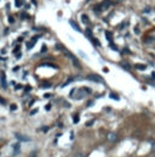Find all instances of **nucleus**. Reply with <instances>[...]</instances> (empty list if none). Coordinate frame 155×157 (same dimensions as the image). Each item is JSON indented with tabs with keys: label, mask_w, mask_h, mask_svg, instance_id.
Segmentation results:
<instances>
[{
	"label": "nucleus",
	"mask_w": 155,
	"mask_h": 157,
	"mask_svg": "<svg viewBox=\"0 0 155 157\" xmlns=\"http://www.w3.org/2000/svg\"><path fill=\"white\" fill-rule=\"evenodd\" d=\"M88 80H91V82H95V83H101V84H104V79L103 78H101L98 74H87V77H86Z\"/></svg>",
	"instance_id": "obj_1"
},
{
	"label": "nucleus",
	"mask_w": 155,
	"mask_h": 157,
	"mask_svg": "<svg viewBox=\"0 0 155 157\" xmlns=\"http://www.w3.org/2000/svg\"><path fill=\"white\" fill-rule=\"evenodd\" d=\"M63 52H64V55H66V56H67V57H69V58H70V60H71V62L74 63V66H75L76 68H80V67H81V65L79 63V61H78V58H76V57L74 56V55H73L71 52H69L68 50H64Z\"/></svg>",
	"instance_id": "obj_2"
},
{
	"label": "nucleus",
	"mask_w": 155,
	"mask_h": 157,
	"mask_svg": "<svg viewBox=\"0 0 155 157\" xmlns=\"http://www.w3.org/2000/svg\"><path fill=\"white\" fill-rule=\"evenodd\" d=\"M107 140H108L109 143H115V141L118 140V134L114 133V131L108 133V134H107Z\"/></svg>",
	"instance_id": "obj_3"
},
{
	"label": "nucleus",
	"mask_w": 155,
	"mask_h": 157,
	"mask_svg": "<svg viewBox=\"0 0 155 157\" xmlns=\"http://www.w3.org/2000/svg\"><path fill=\"white\" fill-rule=\"evenodd\" d=\"M15 136H16L19 141H29V140H30V138H29V136L22 135V134H19V133H15Z\"/></svg>",
	"instance_id": "obj_4"
},
{
	"label": "nucleus",
	"mask_w": 155,
	"mask_h": 157,
	"mask_svg": "<svg viewBox=\"0 0 155 157\" xmlns=\"http://www.w3.org/2000/svg\"><path fill=\"white\" fill-rule=\"evenodd\" d=\"M110 5H112V1H110V0H105V1H103L99 6H101V9H102V11H103V10H107Z\"/></svg>",
	"instance_id": "obj_5"
},
{
	"label": "nucleus",
	"mask_w": 155,
	"mask_h": 157,
	"mask_svg": "<svg viewBox=\"0 0 155 157\" xmlns=\"http://www.w3.org/2000/svg\"><path fill=\"white\" fill-rule=\"evenodd\" d=\"M69 25H70V27H71V28H74L75 30H76V32H81V29H80V27H79V26H78V25L75 23V21H73V20H70V21H69Z\"/></svg>",
	"instance_id": "obj_6"
},
{
	"label": "nucleus",
	"mask_w": 155,
	"mask_h": 157,
	"mask_svg": "<svg viewBox=\"0 0 155 157\" xmlns=\"http://www.w3.org/2000/svg\"><path fill=\"white\" fill-rule=\"evenodd\" d=\"M19 144H15L14 146H12V149H14V155H17L18 152H19Z\"/></svg>",
	"instance_id": "obj_7"
},
{
	"label": "nucleus",
	"mask_w": 155,
	"mask_h": 157,
	"mask_svg": "<svg viewBox=\"0 0 155 157\" xmlns=\"http://www.w3.org/2000/svg\"><path fill=\"white\" fill-rule=\"evenodd\" d=\"M81 21L84 22L85 25H87V23H88V17H87L86 15H81Z\"/></svg>",
	"instance_id": "obj_8"
},
{
	"label": "nucleus",
	"mask_w": 155,
	"mask_h": 157,
	"mask_svg": "<svg viewBox=\"0 0 155 157\" xmlns=\"http://www.w3.org/2000/svg\"><path fill=\"white\" fill-rule=\"evenodd\" d=\"M105 37H107V39L109 42H113V35L110 34V32H105Z\"/></svg>",
	"instance_id": "obj_9"
},
{
	"label": "nucleus",
	"mask_w": 155,
	"mask_h": 157,
	"mask_svg": "<svg viewBox=\"0 0 155 157\" xmlns=\"http://www.w3.org/2000/svg\"><path fill=\"white\" fill-rule=\"evenodd\" d=\"M109 96H110V99H114V100H119V99H120V98H119V95H118V94H115V93H110V95H109Z\"/></svg>",
	"instance_id": "obj_10"
},
{
	"label": "nucleus",
	"mask_w": 155,
	"mask_h": 157,
	"mask_svg": "<svg viewBox=\"0 0 155 157\" xmlns=\"http://www.w3.org/2000/svg\"><path fill=\"white\" fill-rule=\"evenodd\" d=\"M1 85H2V86H6V78L4 77V74L1 76Z\"/></svg>",
	"instance_id": "obj_11"
},
{
	"label": "nucleus",
	"mask_w": 155,
	"mask_h": 157,
	"mask_svg": "<svg viewBox=\"0 0 155 157\" xmlns=\"http://www.w3.org/2000/svg\"><path fill=\"white\" fill-rule=\"evenodd\" d=\"M136 68H137V70H145L147 66H145V65H136Z\"/></svg>",
	"instance_id": "obj_12"
},
{
	"label": "nucleus",
	"mask_w": 155,
	"mask_h": 157,
	"mask_svg": "<svg viewBox=\"0 0 155 157\" xmlns=\"http://www.w3.org/2000/svg\"><path fill=\"white\" fill-rule=\"evenodd\" d=\"M109 46H110V48H113L115 51H118V48H116V45H115L113 42H109Z\"/></svg>",
	"instance_id": "obj_13"
},
{
	"label": "nucleus",
	"mask_w": 155,
	"mask_h": 157,
	"mask_svg": "<svg viewBox=\"0 0 155 157\" xmlns=\"http://www.w3.org/2000/svg\"><path fill=\"white\" fill-rule=\"evenodd\" d=\"M91 40L93 42V44H95V45H97V46H99V45H101V43L98 42V39H96V38H92Z\"/></svg>",
	"instance_id": "obj_14"
},
{
	"label": "nucleus",
	"mask_w": 155,
	"mask_h": 157,
	"mask_svg": "<svg viewBox=\"0 0 155 157\" xmlns=\"http://www.w3.org/2000/svg\"><path fill=\"white\" fill-rule=\"evenodd\" d=\"M74 123H79V114L78 113L74 114Z\"/></svg>",
	"instance_id": "obj_15"
},
{
	"label": "nucleus",
	"mask_w": 155,
	"mask_h": 157,
	"mask_svg": "<svg viewBox=\"0 0 155 157\" xmlns=\"http://www.w3.org/2000/svg\"><path fill=\"white\" fill-rule=\"evenodd\" d=\"M86 35H87L88 38H91V39H92V34H91V29H86Z\"/></svg>",
	"instance_id": "obj_16"
},
{
	"label": "nucleus",
	"mask_w": 155,
	"mask_h": 157,
	"mask_svg": "<svg viewBox=\"0 0 155 157\" xmlns=\"http://www.w3.org/2000/svg\"><path fill=\"white\" fill-rule=\"evenodd\" d=\"M16 1V6L17 7H21L22 6V0H15Z\"/></svg>",
	"instance_id": "obj_17"
},
{
	"label": "nucleus",
	"mask_w": 155,
	"mask_h": 157,
	"mask_svg": "<svg viewBox=\"0 0 155 157\" xmlns=\"http://www.w3.org/2000/svg\"><path fill=\"white\" fill-rule=\"evenodd\" d=\"M121 67H124L126 71H128V70H130V66H128L127 63H121Z\"/></svg>",
	"instance_id": "obj_18"
},
{
	"label": "nucleus",
	"mask_w": 155,
	"mask_h": 157,
	"mask_svg": "<svg viewBox=\"0 0 155 157\" xmlns=\"http://www.w3.org/2000/svg\"><path fill=\"white\" fill-rule=\"evenodd\" d=\"M70 82H73V78H69V79H68V80H67L66 83H63V84H62V86H66V85H68V84H69Z\"/></svg>",
	"instance_id": "obj_19"
},
{
	"label": "nucleus",
	"mask_w": 155,
	"mask_h": 157,
	"mask_svg": "<svg viewBox=\"0 0 155 157\" xmlns=\"http://www.w3.org/2000/svg\"><path fill=\"white\" fill-rule=\"evenodd\" d=\"M9 22H10V23H14V22H15V20H14V17H12V16H10V17H9Z\"/></svg>",
	"instance_id": "obj_20"
},
{
	"label": "nucleus",
	"mask_w": 155,
	"mask_h": 157,
	"mask_svg": "<svg viewBox=\"0 0 155 157\" xmlns=\"http://www.w3.org/2000/svg\"><path fill=\"white\" fill-rule=\"evenodd\" d=\"M92 124H93V119H92V121H88V122L86 123V126H87V127H88V126H92Z\"/></svg>",
	"instance_id": "obj_21"
},
{
	"label": "nucleus",
	"mask_w": 155,
	"mask_h": 157,
	"mask_svg": "<svg viewBox=\"0 0 155 157\" xmlns=\"http://www.w3.org/2000/svg\"><path fill=\"white\" fill-rule=\"evenodd\" d=\"M16 108H17V106H16V105H11V111H15Z\"/></svg>",
	"instance_id": "obj_22"
},
{
	"label": "nucleus",
	"mask_w": 155,
	"mask_h": 157,
	"mask_svg": "<svg viewBox=\"0 0 155 157\" xmlns=\"http://www.w3.org/2000/svg\"><path fill=\"white\" fill-rule=\"evenodd\" d=\"M50 85H51L50 83H44V84H42V86H45V88H47V86H50Z\"/></svg>",
	"instance_id": "obj_23"
},
{
	"label": "nucleus",
	"mask_w": 155,
	"mask_h": 157,
	"mask_svg": "<svg viewBox=\"0 0 155 157\" xmlns=\"http://www.w3.org/2000/svg\"><path fill=\"white\" fill-rule=\"evenodd\" d=\"M41 130H42V131H47L49 128H47V127H44V128H41Z\"/></svg>",
	"instance_id": "obj_24"
},
{
	"label": "nucleus",
	"mask_w": 155,
	"mask_h": 157,
	"mask_svg": "<svg viewBox=\"0 0 155 157\" xmlns=\"http://www.w3.org/2000/svg\"><path fill=\"white\" fill-rule=\"evenodd\" d=\"M135 32H136V34H138V33H139V29H138V27H136V28H135Z\"/></svg>",
	"instance_id": "obj_25"
},
{
	"label": "nucleus",
	"mask_w": 155,
	"mask_h": 157,
	"mask_svg": "<svg viewBox=\"0 0 155 157\" xmlns=\"http://www.w3.org/2000/svg\"><path fill=\"white\" fill-rule=\"evenodd\" d=\"M150 11V7H147V9H144V12H149Z\"/></svg>",
	"instance_id": "obj_26"
},
{
	"label": "nucleus",
	"mask_w": 155,
	"mask_h": 157,
	"mask_svg": "<svg viewBox=\"0 0 155 157\" xmlns=\"http://www.w3.org/2000/svg\"><path fill=\"white\" fill-rule=\"evenodd\" d=\"M50 108H51V105H50V104H49V105H46V110H47V111H49V110H50Z\"/></svg>",
	"instance_id": "obj_27"
},
{
	"label": "nucleus",
	"mask_w": 155,
	"mask_h": 157,
	"mask_svg": "<svg viewBox=\"0 0 155 157\" xmlns=\"http://www.w3.org/2000/svg\"><path fill=\"white\" fill-rule=\"evenodd\" d=\"M103 71L105 72V73H107V72H109V71H108V68H107V67H104V68H103Z\"/></svg>",
	"instance_id": "obj_28"
},
{
	"label": "nucleus",
	"mask_w": 155,
	"mask_h": 157,
	"mask_svg": "<svg viewBox=\"0 0 155 157\" xmlns=\"http://www.w3.org/2000/svg\"><path fill=\"white\" fill-rule=\"evenodd\" d=\"M76 157H84V156H83L81 154H79V155H78V156H76Z\"/></svg>",
	"instance_id": "obj_29"
}]
</instances>
